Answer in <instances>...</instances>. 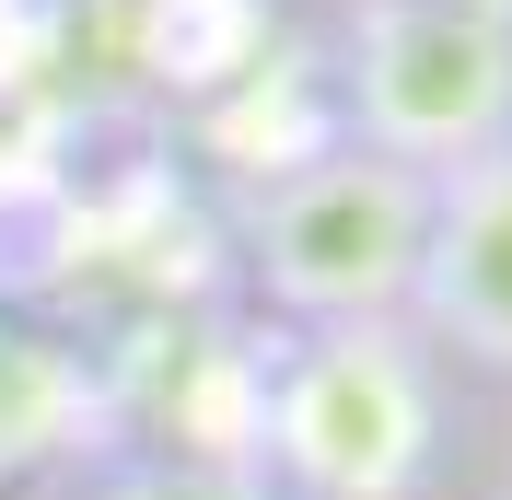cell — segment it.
<instances>
[{
	"label": "cell",
	"instance_id": "obj_1",
	"mask_svg": "<svg viewBox=\"0 0 512 500\" xmlns=\"http://www.w3.org/2000/svg\"><path fill=\"white\" fill-rule=\"evenodd\" d=\"M256 442L291 500H431L454 454V384L408 314L291 326L256 384Z\"/></svg>",
	"mask_w": 512,
	"mask_h": 500
},
{
	"label": "cell",
	"instance_id": "obj_2",
	"mask_svg": "<svg viewBox=\"0 0 512 500\" xmlns=\"http://www.w3.org/2000/svg\"><path fill=\"white\" fill-rule=\"evenodd\" d=\"M419 233H431V175L326 140L245 198V280L280 326H384L408 314Z\"/></svg>",
	"mask_w": 512,
	"mask_h": 500
},
{
	"label": "cell",
	"instance_id": "obj_3",
	"mask_svg": "<svg viewBox=\"0 0 512 500\" xmlns=\"http://www.w3.org/2000/svg\"><path fill=\"white\" fill-rule=\"evenodd\" d=\"M338 117L361 152L454 175L512 140V24L466 0H350L338 12Z\"/></svg>",
	"mask_w": 512,
	"mask_h": 500
},
{
	"label": "cell",
	"instance_id": "obj_4",
	"mask_svg": "<svg viewBox=\"0 0 512 500\" xmlns=\"http://www.w3.org/2000/svg\"><path fill=\"white\" fill-rule=\"evenodd\" d=\"M408 326L431 338L443 373L512 384V140L478 163L431 175V233H419Z\"/></svg>",
	"mask_w": 512,
	"mask_h": 500
},
{
	"label": "cell",
	"instance_id": "obj_5",
	"mask_svg": "<svg viewBox=\"0 0 512 500\" xmlns=\"http://www.w3.org/2000/svg\"><path fill=\"white\" fill-rule=\"evenodd\" d=\"M94 442H105V384H94V361L59 349V338L0 326V477L59 466V454H94Z\"/></svg>",
	"mask_w": 512,
	"mask_h": 500
},
{
	"label": "cell",
	"instance_id": "obj_6",
	"mask_svg": "<svg viewBox=\"0 0 512 500\" xmlns=\"http://www.w3.org/2000/svg\"><path fill=\"white\" fill-rule=\"evenodd\" d=\"M466 12H501V24H512V0H466Z\"/></svg>",
	"mask_w": 512,
	"mask_h": 500
},
{
	"label": "cell",
	"instance_id": "obj_7",
	"mask_svg": "<svg viewBox=\"0 0 512 500\" xmlns=\"http://www.w3.org/2000/svg\"><path fill=\"white\" fill-rule=\"evenodd\" d=\"M501 500H512V466H501Z\"/></svg>",
	"mask_w": 512,
	"mask_h": 500
}]
</instances>
